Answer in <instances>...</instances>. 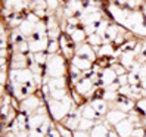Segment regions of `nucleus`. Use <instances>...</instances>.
<instances>
[{
    "mask_svg": "<svg viewBox=\"0 0 146 137\" xmlns=\"http://www.w3.org/2000/svg\"><path fill=\"white\" fill-rule=\"evenodd\" d=\"M94 125V121H92V119H87V118H83L80 119V124H78V128L77 130H86V131H90Z\"/></svg>",
    "mask_w": 146,
    "mask_h": 137,
    "instance_id": "10",
    "label": "nucleus"
},
{
    "mask_svg": "<svg viewBox=\"0 0 146 137\" xmlns=\"http://www.w3.org/2000/svg\"><path fill=\"white\" fill-rule=\"evenodd\" d=\"M90 105L98 112L99 116H105L108 114V111L111 109L109 108V103H108L105 99H93V100H90Z\"/></svg>",
    "mask_w": 146,
    "mask_h": 137,
    "instance_id": "6",
    "label": "nucleus"
},
{
    "mask_svg": "<svg viewBox=\"0 0 146 137\" xmlns=\"http://www.w3.org/2000/svg\"><path fill=\"white\" fill-rule=\"evenodd\" d=\"M134 124L130 121L128 118H125V119H123L121 122H118L114 128L118 131V134H119V137H131V133H133V130H134Z\"/></svg>",
    "mask_w": 146,
    "mask_h": 137,
    "instance_id": "3",
    "label": "nucleus"
},
{
    "mask_svg": "<svg viewBox=\"0 0 146 137\" xmlns=\"http://www.w3.org/2000/svg\"><path fill=\"white\" fill-rule=\"evenodd\" d=\"M109 128H112V125H109L106 122V119L104 122L94 124L93 128L90 130V137H108V131Z\"/></svg>",
    "mask_w": 146,
    "mask_h": 137,
    "instance_id": "5",
    "label": "nucleus"
},
{
    "mask_svg": "<svg viewBox=\"0 0 146 137\" xmlns=\"http://www.w3.org/2000/svg\"><path fill=\"white\" fill-rule=\"evenodd\" d=\"M59 49H61V46H59V41L58 40H50L49 41V44H47V52L49 53H56L58 52V50Z\"/></svg>",
    "mask_w": 146,
    "mask_h": 137,
    "instance_id": "11",
    "label": "nucleus"
},
{
    "mask_svg": "<svg viewBox=\"0 0 146 137\" xmlns=\"http://www.w3.org/2000/svg\"><path fill=\"white\" fill-rule=\"evenodd\" d=\"M125 118H127V112H124V111H121V109H117V108L109 109L108 114L105 115L106 122L109 125H112V127H115L118 122H121L123 119H125Z\"/></svg>",
    "mask_w": 146,
    "mask_h": 137,
    "instance_id": "2",
    "label": "nucleus"
},
{
    "mask_svg": "<svg viewBox=\"0 0 146 137\" xmlns=\"http://www.w3.org/2000/svg\"><path fill=\"white\" fill-rule=\"evenodd\" d=\"M74 137H90V131H86V130H74Z\"/></svg>",
    "mask_w": 146,
    "mask_h": 137,
    "instance_id": "13",
    "label": "nucleus"
},
{
    "mask_svg": "<svg viewBox=\"0 0 146 137\" xmlns=\"http://www.w3.org/2000/svg\"><path fill=\"white\" fill-rule=\"evenodd\" d=\"M145 137H146V136H145Z\"/></svg>",
    "mask_w": 146,
    "mask_h": 137,
    "instance_id": "15",
    "label": "nucleus"
},
{
    "mask_svg": "<svg viewBox=\"0 0 146 137\" xmlns=\"http://www.w3.org/2000/svg\"><path fill=\"white\" fill-rule=\"evenodd\" d=\"M74 66H77L78 69H81L83 72L86 71H90L92 69V66H93V62L89 61V59H86V58H81V56H74L72 58V62H71Z\"/></svg>",
    "mask_w": 146,
    "mask_h": 137,
    "instance_id": "7",
    "label": "nucleus"
},
{
    "mask_svg": "<svg viewBox=\"0 0 146 137\" xmlns=\"http://www.w3.org/2000/svg\"><path fill=\"white\" fill-rule=\"evenodd\" d=\"M75 55L89 59V61H92V62H96L98 61V53L94 52V49L89 44V43H86V41L75 47Z\"/></svg>",
    "mask_w": 146,
    "mask_h": 137,
    "instance_id": "1",
    "label": "nucleus"
},
{
    "mask_svg": "<svg viewBox=\"0 0 146 137\" xmlns=\"http://www.w3.org/2000/svg\"><path fill=\"white\" fill-rule=\"evenodd\" d=\"M140 85H142V87H143V89L146 90V78H143V80L140 81Z\"/></svg>",
    "mask_w": 146,
    "mask_h": 137,
    "instance_id": "14",
    "label": "nucleus"
},
{
    "mask_svg": "<svg viewBox=\"0 0 146 137\" xmlns=\"http://www.w3.org/2000/svg\"><path fill=\"white\" fill-rule=\"evenodd\" d=\"M117 83L119 84V87H121V85H127V84H128V77H127V74L118 75V77H117Z\"/></svg>",
    "mask_w": 146,
    "mask_h": 137,
    "instance_id": "12",
    "label": "nucleus"
},
{
    "mask_svg": "<svg viewBox=\"0 0 146 137\" xmlns=\"http://www.w3.org/2000/svg\"><path fill=\"white\" fill-rule=\"evenodd\" d=\"M99 78H100L102 87H108L109 84L117 81V74H115V71L112 69V68L108 66V68H104V69H102V72L99 74Z\"/></svg>",
    "mask_w": 146,
    "mask_h": 137,
    "instance_id": "4",
    "label": "nucleus"
},
{
    "mask_svg": "<svg viewBox=\"0 0 146 137\" xmlns=\"http://www.w3.org/2000/svg\"><path fill=\"white\" fill-rule=\"evenodd\" d=\"M80 111H81V116L83 118H87V119H92V121H96L99 118L98 112L93 109V106L90 103H84L80 106Z\"/></svg>",
    "mask_w": 146,
    "mask_h": 137,
    "instance_id": "8",
    "label": "nucleus"
},
{
    "mask_svg": "<svg viewBox=\"0 0 146 137\" xmlns=\"http://www.w3.org/2000/svg\"><path fill=\"white\" fill-rule=\"evenodd\" d=\"M70 37H71V40L75 43V44H81V43H84L86 38H87V32H86L84 28H78V27H77Z\"/></svg>",
    "mask_w": 146,
    "mask_h": 137,
    "instance_id": "9",
    "label": "nucleus"
}]
</instances>
